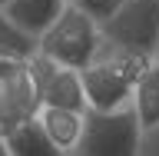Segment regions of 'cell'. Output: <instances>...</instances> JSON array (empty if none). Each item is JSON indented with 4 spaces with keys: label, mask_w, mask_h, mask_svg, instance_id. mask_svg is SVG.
<instances>
[{
    "label": "cell",
    "mask_w": 159,
    "mask_h": 156,
    "mask_svg": "<svg viewBox=\"0 0 159 156\" xmlns=\"http://www.w3.org/2000/svg\"><path fill=\"white\" fill-rule=\"evenodd\" d=\"M30 67H33V77H37V97H40V106L86 113V97H83L80 73L63 70V67H53V63H47V60H40V57L30 60Z\"/></svg>",
    "instance_id": "cell-6"
},
{
    "label": "cell",
    "mask_w": 159,
    "mask_h": 156,
    "mask_svg": "<svg viewBox=\"0 0 159 156\" xmlns=\"http://www.w3.org/2000/svg\"><path fill=\"white\" fill-rule=\"evenodd\" d=\"M63 7H66V0H7L0 10L13 27H20L27 37L40 40L50 30V23L60 17Z\"/></svg>",
    "instance_id": "cell-7"
},
{
    "label": "cell",
    "mask_w": 159,
    "mask_h": 156,
    "mask_svg": "<svg viewBox=\"0 0 159 156\" xmlns=\"http://www.w3.org/2000/svg\"><path fill=\"white\" fill-rule=\"evenodd\" d=\"M0 156H10V153H7V146H3V139H0Z\"/></svg>",
    "instance_id": "cell-14"
},
{
    "label": "cell",
    "mask_w": 159,
    "mask_h": 156,
    "mask_svg": "<svg viewBox=\"0 0 159 156\" xmlns=\"http://www.w3.org/2000/svg\"><path fill=\"white\" fill-rule=\"evenodd\" d=\"M66 3H73V7H80L83 13H89V17L96 20V23H103V20L116 10L119 0H66Z\"/></svg>",
    "instance_id": "cell-12"
},
{
    "label": "cell",
    "mask_w": 159,
    "mask_h": 156,
    "mask_svg": "<svg viewBox=\"0 0 159 156\" xmlns=\"http://www.w3.org/2000/svg\"><path fill=\"white\" fill-rule=\"evenodd\" d=\"M83 156H139L143 149V130H139L133 110H113V113H83V136H80Z\"/></svg>",
    "instance_id": "cell-4"
},
{
    "label": "cell",
    "mask_w": 159,
    "mask_h": 156,
    "mask_svg": "<svg viewBox=\"0 0 159 156\" xmlns=\"http://www.w3.org/2000/svg\"><path fill=\"white\" fill-rule=\"evenodd\" d=\"M40 97H37V77L33 67L23 60L0 57V139L13 133L20 123L37 116Z\"/></svg>",
    "instance_id": "cell-5"
},
{
    "label": "cell",
    "mask_w": 159,
    "mask_h": 156,
    "mask_svg": "<svg viewBox=\"0 0 159 156\" xmlns=\"http://www.w3.org/2000/svg\"><path fill=\"white\" fill-rule=\"evenodd\" d=\"M40 130L47 133V139L60 153L66 156L80 146V136H83V113H73V110H53V106H40L37 116Z\"/></svg>",
    "instance_id": "cell-8"
},
{
    "label": "cell",
    "mask_w": 159,
    "mask_h": 156,
    "mask_svg": "<svg viewBox=\"0 0 159 156\" xmlns=\"http://www.w3.org/2000/svg\"><path fill=\"white\" fill-rule=\"evenodd\" d=\"M3 3H7V0H0V7H3Z\"/></svg>",
    "instance_id": "cell-15"
},
{
    "label": "cell",
    "mask_w": 159,
    "mask_h": 156,
    "mask_svg": "<svg viewBox=\"0 0 159 156\" xmlns=\"http://www.w3.org/2000/svg\"><path fill=\"white\" fill-rule=\"evenodd\" d=\"M103 50V37H99V23L80 7L66 3L60 10V17L50 23V30L37 40V57L63 70H86L96 53Z\"/></svg>",
    "instance_id": "cell-1"
},
{
    "label": "cell",
    "mask_w": 159,
    "mask_h": 156,
    "mask_svg": "<svg viewBox=\"0 0 159 156\" xmlns=\"http://www.w3.org/2000/svg\"><path fill=\"white\" fill-rule=\"evenodd\" d=\"M129 110H133V116H136V123H139L143 133L159 130V63L149 60L146 67H143L136 87H133Z\"/></svg>",
    "instance_id": "cell-9"
},
{
    "label": "cell",
    "mask_w": 159,
    "mask_h": 156,
    "mask_svg": "<svg viewBox=\"0 0 159 156\" xmlns=\"http://www.w3.org/2000/svg\"><path fill=\"white\" fill-rule=\"evenodd\" d=\"M99 37L119 53L152 60L159 43V0H119L99 23Z\"/></svg>",
    "instance_id": "cell-3"
},
{
    "label": "cell",
    "mask_w": 159,
    "mask_h": 156,
    "mask_svg": "<svg viewBox=\"0 0 159 156\" xmlns=\"http://www.w3.org/2000/svg\"><path fill=\"white\" fill-rule=\"evenodd\" d=\"M149 60L129 57L119 50L103 53L99 50L96 60L86 70H80V83H83V97H86V110L96 113H113V110L129 106L133 100V87H136L139 73Z\"/></svg>",
    "instance_id": "cell-2"
},
{
    "label": "cell",
    "mask_w": 159,
    "mask_h": 156,
    "mask_svg": "<svg viewBox=\"0 0 159 156\" xmlns=\"http://www.w3.org/2000/svg\"><path fill=\"white\" fill-rule=\"evenodd\" d=\"M152 63H159V43H156V50H152Z\"/></svg>",
    "instance_id": "cell-13"
},
{
    "label": "cell",
    "mask_w": 159,
    "mask_h": 156,
    "mask_svg": "<svg viewBox=\"0 0 159 156\" xmlns=\"http://www.w3.org/2000/svg\"><path fill=\"white\" fill-rule=\"evenodd\" d=\"M0 57L23 60V63H30V60L37 57V40L27 37L20 27H13V23L3 17V10H0Z\"/></svg>",
    "instance_id": "cell-11"
},
{
    "label": "cell",
    "mask_w": 159,
    "mask_h": 156,
    "mask_svg": "<svg viewBox=\"0 0 159 156\" xmlns=\"http://www.w3.org/2000/svg\"><path fill=\"white\" fill-rule=\"evenodd\" d=\"M3 146H7L10 156H63L47 139V133L40 130L37 120H27V123H20L13 133H7V136H3Z\"/></svg>",
    "instance_id": "cell-10"
}]
</instances>
